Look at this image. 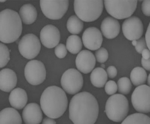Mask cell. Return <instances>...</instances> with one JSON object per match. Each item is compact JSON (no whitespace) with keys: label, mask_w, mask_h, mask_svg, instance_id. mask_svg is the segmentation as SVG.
Masks as SVG:
<instances>
[{"label":"cell","mask_w":150,"mask_h":124,"mask_svg":"<svg viewBox=\"0 0 150 124\" xmlns=\"http://www.w3.org/2000/svg\"><path fill=\"white\" fill-rule=\"evenodd\" d=\"M108 74L101 67H97L92 70L91 75L92 84L96 87H103L108 81Z\"/></svg>","instance_id":"cell-22"},{"label":"cell","mask_w":150,"mask_h":124,"mask_svg":"<svg viewBox=\"0 0 150 124\" xmlns=\"http://www.w3.org/2000/svg\"><path fill=\"white\" fill-rule=\"evenodd\" d=\"M10 52L3 43H0V67H5L10 60Z\"/></svg>","instance_id":"cell-28"},{"label":"cell","mask_w":150,"mask_h":124,"mask_svg":"<svg viewBox=\"0 0 150 124\" xmlns=\"http://www.w3.org/2000/svg\"><path fill=\"white\" fill-rule=\"evenodd\" d=\"M68 31L73 35L80 34L84 28V23L76 16H71L67 23Z\"/></svg>","instance_id":"cell-25"},{"label":"cell","mask_w":150,"mask_h":124,"mask_svg":"<svg viewBox=\"0 0 150 124\" xmlns=\"http://www.w3.org/2000/svg\"><path fill=\"white\" fill-rule=\"evenodd\" d=\"M108 52L107 50L104 48H100L95 52L96 60L101 64L106 62L108 59Z\"/></svg>","instance_id":"cell-29"},{"label":"cell","mask_w":150,"mask_h":124,"mask_svg":"<svg viewBox=\"0 0 150 124\" xmlns=\"http://www.w3.org/2000/svg\"><path fill=\"white\" fill-rule=\"evenodd\" d=\"M142 10L146 16H150V1L145 0L142 4Z\"/></svg>","instance_id":"cell-33"},{"label":"cell","mask_w":150,"mask_h":124,"mask_svg":"<svg viewBox=\"0 0 150 124\" xmlns=\"http://www.w3.org/2000/svg\"><path fill=\"white\" fill-rule=\"evenodd\" d=\"M101 68H103V69H104V68L105 67V65H104V64H101Z\"/></svg>","instance_id":"cell-41"},{"label":"cell","mask_w":150,"mask_h":124,"mask_svg":"<svg viewBox=\"0 0 150 124\" xmlns=\"http://www.w3.org/2000/svg\"><path fill=\"white\" fill-rule=\"evenodd\" d=\"M19 15L22 22L26 25H31L34 23L37 19V11L31 4H26L21 6Z\"/></svg>","instance_id":"cell-21"},{"label":"cell","mask_w":150,"mask_h":124,"mask_svg":"<svg viewBox=\"0 0 150 124\" xmlns=\"http://www.w3.org/2000/svg\"><path fill=\"white\" fill-rule=\"evenodd\" d=\"M102 0H75L74 9L76 16L82 21L92 22L98 19L103 11Z\"/></svg>","instance_id":"cell-4"},{"label":"cell","mask_w":150,"mask_h":124,"mask_svg":"<svg viewBox=\"0 0 150 124\" xmlns=\"http://www.w3.org/2000/svg\"><path fill=\"white\" fill-rule=\"evenodd\" d=\"M40 5L43 13L51 20L62 18L69 9V0H40Z\"/></svg>","instance_id":"cell-7"},{"label":"cell","mask_w":150,"mask_h":124,"mask_svg":"<svg viewBox=\"0 0 150 124\" xmlns=\"http://www.w3.org/2000/svg\"><path fill=\"white\" fill-rule=\"evenodd\" d=\"M17 83V75L10 69H4L0 72V89L9 92L14 89Z\"/></svg>","instance_id":"cell-18"},{"label":"cell","mask_w":150,"mask_h":124,"mask_svg":"<svg viewBox=\"0 0 150 124\" xmlns=\"http://www.w3.org/2000/svg\"><path fill=\"white\" fill-rule=\"evenodd\" d=\"M61 83L65 92L71 95L76 94L81 91L83 86V77L79 70L70 69L63 74Z\"/></svg>","instance_id":"cell-8"},{"label":"cell","mask_w":150,"mask_h":124,"mask_svg":"<svg viewBox=\"0 0 150 124\" xmlns=\"http://www.w3.org/2000/svg\"><path fill=\"white\" fill-rule=\"evenodd\" d=\"M41 43L39 39L33 34H28L18 43L20 54L28 60H33L40 52Z\"/></svg>","instance_id":"cell-11"},{"label":"cell","mask_w":150,"mask_h":124,"mask_svg":"<svg viewBox=\"0 0 150 124\" xmlns=\"http://www.w3.org/2000/svg\"><path fill=\"white\" fill-rule=\"evenodd\" d=\"M141 54L142 55V57L144 58V59H145V60H148L150 57L149 50H148V48H146L142 51Z\"/></svg>","instance_id":"cell-38"},{"label":"cell","mask_w":150,"mask_h":124,"mask_svg":"<svg viewBox=\"0 0 150 124\" xmlns=\"http://www.w3.org/2000/svg\"><path fill=\"white\" fill-rule=\"evenodd\" d=\"M105 113L108 118L115 122H122L129 112V102L122 94L112 95L106 101Z\"/></svg>","instance_id":"cell-5"},{"label":"cell","mask_w":150,"mask_h":124,"mask_svg":"<svg viewBox=\"0 0 150 124\" xmlns=\"http://www.w3.org/2000/svg\"><path fill=\"white\" fill-rule=\"evenodd\" d=\"M82 39L84 47L93 51L99 49L103 41L102 33L96 27L87 28L82 34Z\"/></svg>","instance_id":"cell-13"},{"label":"cell","mask_w":150,"mask_h":124,"mask_svg":"<svg viewBox=\"0 0 150 124\" xmlns=\"http://www.w3.org/2000/svg\"><path fill=\"white\" fill-rule=\"evenodd\" d=\"M101 33L105 38L108 39H114L120 31V25L119 21L112 17L105 18L101 25Z\"/></svg>","instance_id":"cell-17"},{"label":"cell","mask_w":150,"mask_h":124,"mask_svg":"<svg viewBox=\"0 0 150 124\" xmlns=\"http://www.w3.org/2000/svg\"><path fill=\"white\" fill-rule=\"evenodd\" d=\"M104 4L108 13L115 19L122 20L132 16L136 10V0H105Z\"/></svg>","instance_id":"cell-6"},{"label":"cell","mask_w":150,"mask_h":124,"mask_svg":"<svg viewBox=\"0 0 150 124\" xmlns=\"http://www.w3.org/2000/svg\"><path fill=\"white\" fill-rule=\"evenodd\" d=\"M40 38L41 43L44 47L48 48H52L59 45L61 39V34L57 27L52 25H48L42 29Z\"/></svg>","instance_id":"cell-14"},{"label":"cell","mask_w":150,"mask_h":124,"mask_svg":"<svg viewBox=\"0 0 150 124\" xmlns=\"http://www.w3.org/2000/svg\"><path fill=\"white\" fill-rule=\"evenodd\" d=\"M43 124H56V122L54 120V119H52L49 117L45 118L42 122Z\"/></svg>","instance_id":"cell-37"},{"label":"cell","mask_w":150,"mask_h":124,"mask_svg":"<svg viewBox=\"0 0 150 124\" xmlns=\"http://www.w3.org/2000/svg\"><path fill=\"white\" fill-rule=\"evenodd\" d=\"M20 113L14 108H6L0 113V124H21Z\"/></svg>","instance_id":"cell-20"},{"label":"cell","mask_w":150,"mask_h":124,"mask_svg":"<svg viewBox=\"0 0 150 124\" xmlns=\"http://www.w3.org/2000/svg\"><path fill=\"white\" fill-rule=\"evenodd\" d=\"M122 31L125 37L129 40H137L144 33V25L137 17L131 16L126 18L122 25Z\"/></svg>","instance_id":"cell-12"},{"label":"cell","mask_w":150,"mask_h":124,"mask_svg":"<svg viewBox=\"0 0 150 124\" xmlns=\"http://www.w3.org/2000/svg\"><path fill=\"white\" fill-rule=\"evenodd\" d=\"M41 106L35 103L27 105L22 113L23 120L26 124H39L42 121L43 114Z\"/></svg>","instance_id":"cell-16"},{"label":"cell","mask_w":150,"mask_h":124,"mask_svg":"<svg viewBox=\"0 0 150 124\" xmlns=\"http://www.w3.org/2000/svg\"><path fill=\"white\" fill-rule=\"evenodd\" d=\"M40 106L47 117L54 119L61 118L68 106L65 92L58 86L48 87L41 96Z\"/></svg>","instance_id":"cell-2"},{"label":"cell","mask_w":150,"mask_h":124,"mask_svg":"<svg viewBox=\"0 0 150 124\" xmlns=\"http://www.w3.org/2000/svg\"><path fill=\"white\" fill-rule=\"evenodd\" d=\"M147 74L145 70L140 67H136L132 69L130 74L131 81L135 86L145 84L147 79Z\"/></svg>","instance_id":"cell-23"},{"label":"cell","mask_w":150,"mask_h":124,"mask_svg":"<svg viewBox=\"0 0 150 124\" xmlns=\"http://www.w3.org/2000/svg\"><path fill=\"white\" fill-rule=\"evenodd\" d=\"M118 92L123 95L129 94L132 89L131 80L127 77H122L118 79L117 82Z\"/></svg>","instance_id":"cell-27"},{"label":"cell","mask_w":150,"mask_h":124,"mask_svg":"<svg viewBox=\"0 0 150 124\" xmlns=\"http://www.w3.org/2000/svg\"><path fill=\"white\" fill-rule=\"evenodd\" d=\"M95 64V56L88 50L81 51L76 58V65L78 70L84 74L91 72L93 70Z\"/></svg>","instance_id":"cell-15"},{"label":"cell","mask_w":150,"mask_h":124,"mask_svg":"<svg viewBox=\"0 0 150 124\" xmlns=\"http://www.w3.org/2000/svg\"><path fill=\"white\" fill-rule=\"evenodd\" d=\"M104 89L107 94L109 95V96H112V95L115 94L117 91V84L114 81L110 80V81L106 82V84H105Z\"/></svg>","instance_id":"cell-30"},{"label":"cell","mask_w":150,"mask_h":124,"mask_svg":"<svg viewBox=\"0 0 150 124\" xmlns=\"http://www.w3.org/2000/svg\"><path fill=\"white\" fill-rule=\"evenodd\" d=\"M11 105L17 109L25 108L28 102V95L26 92L20 87L13 89L9 97Z\"/></svg>","instance_id":"cell-19"},{"label":"cell","mask_w":150,"mask_h":124,"mask_svg":"<svg viewBox=\"0 0 150 124\" xmlns=\"http://www.w3.org/2000/svg\"><path fill=\"white\" fill-rule=\"evenodd\" d=\"M134 108L139 113H149L150 111V87L142 84L134 89L131 96Z\"/></svg>","instance_id":"cell-9"},{"label":"cell","mask_w":150,"mask_h":124,"mask_svg":"<svg viewBox=\"0 0 150 124\" xmlns=\"http://www.w3.org/2000/svg\"><path fill=\"white\" fill-rule=\"evenodd\" d=\"M0 2L3 3V2H6V1H2V0H1V1H0Z\"/></svg>","instance_id":"cell-42"},{"label":"cell","mask_w":150,"mask_h":124,"mask_svg":"<svg viewBox=\"0 0 150 124\" xmlns=\"http://www.w3.org/2000/svg\"><path fill=\"white\" fill-rule=\"evenodd\" d=\"M147 48L146 42L144 38H141L137 40L136 45L135 46V49L137 51V52L141 54L142 51Z\"/></svg>","instance_id":"cell-32"},{"label":"cell","mask_w":150,"mask_h":124,"mask_svg":"<svg viewBox=\"0 0 150 124\" xmlns=\"http://www.w3.org/2000/svg\"><path fill=\"white\" fill-rule=\"evenodd\" d=\"M141 62L144 69L147 71H150V58L148 60H145L142 57Z\"/></svg>","instance_id":"cell-35"},{"label":"cell","mask_w":150,"mask_h":124,"mask_svg":"<svg viewBox=\"0 0 150 124\" xmlns=\"http://www.w3.org/2000/svg\"><path fill=\"white\" fill-rule=\"evenodd\" d=\"M46 69L43 62L38 60L28 62L25 68V76L26 81L33 86L42 84L46 78Z\"/></svg>","instance_id":"cell-10"},{"label":"cell","mask_w":150,"mask_h":124,"mask_svg":"<svg viewBox=\"0 0 150 124\" xmlns=\"http://www.w3.org/2000/svg\"><path fill=\"white\" fill-rule=\"evenodd\" d=\"M136 42H137V40H132V45H134V47L136 46Z\"/></svg>","instance_id":"cell-39"},{"label":"cell","mask_w":150,"mask_h":124,"mask_svg":"<svg viewBox=\"0 0 150 124\" xmlns=\"http://www.w3.org/2000/svg\"><path fill=\"white\" fill-rule=\"evenodd\" d=\"M22 33V21L19 13L10 9L0 12V41L11 43L17 41Z\"/></svg>","instance_id":"cell-3"},{"label":"cell","mask_w":150,"mask_h":124,"mask_svg":"<svg viewBox=\"0 0 150 124\" xmlns=\"http://www.w3.org/2000/svg\"><path fill=\"white\" fill-rule=\"evenodd\" d=\"M99 105L91 93L82 92L75 95L69 105V118L74 124H93L98 119Z\"/></svg>","instance_id":"cell-1"},{"label":"cell","mask_w":150,"mask_h":124,"mask_svg":"<svg viewBox=\"0 0 150 124\" xmlns=\"http://www.w3.org/2000/svg\"><path fill=\"white\" fill-rule=\"evenodd\" d=\"M55 55L60 59H62L65 57L67 54V49L66 46L63 43H59L55 48Z\"/></svg>","instance_id":"cell-31"},{"label":"cell","mask_w":150,"mask_h":124,"mask_svg":"<svg viewBox=\"0 0 150 124\" xmlns=\"http://www.w3.org/2000/svg\"><path fill=\"white\" fill-rule=\"evenodd\" d=\"M106 73L109 78H114L117 75V70L114 66H109L107 69Z\"/></svg>","instance_id":"cell-34"},{"label":"cell","mask_w":150,"mask_h":124,"mask_svg":"<svg viewBox=\"0 0 150 124\" xmlns=\"http://www.w3.org/2000/svg\"><path fill=\"white\" fill-rule=\"evenodd\" d=\"M82 47L81 39L77 35H71L67 39L66 48L71 54L79 53Z\"/></svg>","instance_id":"cell-24"},{"label":"cell","mask_w":150,"mask_h":124,"mask_svg":"<svg viewBox=\"0 0 150 124\" xmlns=\"http://www.w3.org/2000/svg\"><path fill=\"white\" fill-rule=\"evenodd\" d=\"M149 28H150V25H149L148 26V28H147V31L146 32L145 38L146 47L148 50L150 49V47H149Z\"/></svg>","instance_id":"cell-36"},{"label":"cell","mask_w":150,"mask_h":124,"mask_svg":"<svg viewBox=\"0 0 150 124\" xmlns=\"http://www.w3.org/2000/svg\"><path fill=\"white\" fill-rule=\"evenodd\" d=\"M122 124H149L150 119L144 113H134L128 116L122 121Z\"/></svg>","instance_id":"cell-26"},{"label":"cell","mask_w":150,"mask_h":124,"mask_svg":"<svg viewBox=\"0 0 150 124\" xmlns=\"http://www.w3.org/2000/svg\"><path fill=\"white\" fill-rule=\"evenodd\" d=\"M149 78H150V75H149L147 77V79H148V86H149V84H150Z\"/></svg>","instance_id":"cell-40"}]
</instances>
